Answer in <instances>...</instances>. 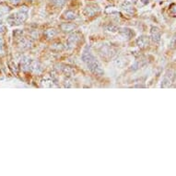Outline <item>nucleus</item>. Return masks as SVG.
<instances>
[{
  "label": "nucleus",
  "mask_w": 176,
  "mask_h": 176,
  "mask_svg": "<svg viewBox=\"0 0 176 176\" xmlns=\"http://www.w3.org/2000/svg\"><path fill=\"white\" fill-rule=\"evenodd\" d=\"M151 38H152V40L154 42H158L160 40V32L159 30V29L158 28H155V27H153L151 29Z\"/></svg>",
  "instance_id": "obj_1"
},
{
  "label": "nucleus",
  "mask_w": 176,
  "mask_h": 176,
  "mask_svg": "<svg viewBox=\"0 0 176 176\" xmlns=\"http://www.w3.org/2000/svg\"><path fill=\"white\" fill-rule=\"evenodd\" d=\"M138 45L140 46V47H146L147 45H148V40L147 37H141L139 38L138 40Z\"/></svg>",
  "instance_id": "obj_2"
},
{
  "label": "nucleus",
  "mask_w": 176,
  "mask_h": 176,
  "mask_svg": "<svg viewBox=\"0 0 176 176\" xmlns=\"http://www.w3.org/2000/svg\"><path fill=\"white\" fill-rule=\"evenodd\" d=\"M170 13L173 17H176V5L175 4H173V5L170 7Z\"/></svg>",
  "instance_id": "obj_3"
},
{
  "label": "nucleus",
  "mask_w": 176,
  "mask_h": 176,
  "mask_svg": "<svg viewBox=\"0 0 176 176\" xmlns=\"http://www.w3.org/2000/svg\"><path fill=\"white\" fill-rule=\"evenodd\" d=\"M55 2L59 4V5H63V4L65 3V0H55Z\"/></svg>",
  "instance_id": "obj_4"
},
{
  "label": "nucleus",
  "mask_w": 176,
  "mask_h": 176,
  "mask_svg": "<svg viewBox=\"0 0 176 176\" xmlns=\"http://www.w3.org/2000/svg\"><path fill=\"white\" fill-rule=\"evenodd\" d=\"M142 1H143V3H145V4L148 3V0H142Z\"/></svg>",
  "instance_id": "obj_5"
}]
</instances>
